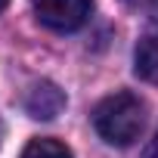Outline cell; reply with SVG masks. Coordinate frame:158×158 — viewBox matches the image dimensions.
<instances>
[{"instance_id": "obj_9", "label": "cell", "mask_w": 158, "mask_h": 158, "mask_svg": "<svg viewBox=\"0 0 158 158\" xmlns=\"http://www.w3.org/2000/svg\"><path fill=\"white\" fill-rule=\"evenodd\" d=\"M6 3H10V0H0V10H3V6H6Z\"/></svg>"}, {"instance_id": "obj_8", "label": "cell", "mask_w": 158, "mask_h": 158, "mask_svg": "<svg viewBox=\"0 0 158 158\" xmlns=\"http://www.w3.org/2000/svg\"><path fill=\"white\" fill-rule=\"evenodd\" d=\"M0 146H3V121H0Z\"/></svg>"}, {"instance_id": "obj_5", "label": "cell", "mask_w": 158, "mask_h": 158, "mask_svg": "<svg viewBox=\"0 0 158 158\" xmlns=\"http://www.w3.org/2000/svg\"><path fill=\"white\" fill-rule=\"evenodd\" d=\"M22 158H74L71 149L59 139H50V136H40V139H31L22 152Z\"/></svg>"}, {"instance_id": "obj_1", "label": "cell", "mask_w": 158, "mask_h": 158, "mask_svg": "<svg viewBox=\"0 0 158 158\" xmlns=\"http://www.w3.org/2000/svg\"><path fill=\"white\" fill-rule=\"evenodd\" d=\"M143 124L146 106L130 90H118L93 109V127L109 146H130L133 139H139Z\"/></svg>"}, {"instance_id": "obj_2", "label": "cell", "mask_w": 158, "mask_h": 158, "mask_svg": "<svg viewBox=\"0 0 158 158\" xmlns=\"http://www.w3.org/2000/svg\"><path fill=\"white\" fill-rule=\"evenodd\" d=\"M93 10V0H34V16L50 31L68 34L84 28Z\"/></svg>"}, {"instance_id": "obj_4", "label": "cell", "mask_w": 158, "mask_h": 158, "mask_svg": "<svg viewBox=\"0 0 158 158\" xmlns=\"http://www.w3.org/2000/svg\"><path fill=\"white\" fill-rule=\"evenodd\" d=\"M133 71L149 84H158V34H149L136 44L133 53Z\"/></svg>"}, {"instance_id": "obj_3", "label": "cell", "mask_w": 158, "mask_h": 158, "mask_svg": "<svg viewBox=\"0 0 158 158\" xmlns=\"http://www.w3.org/2000/svg\"><path fill=\"white\" fill-rule=\"evenodd\" d=\"M62 109H65V93L53 81H37L25 93V112L37 121H53Z\"/></svg>"}, {"instance_id": "obj_6", "label": "cell", "mask_w": 158, "mask_h": 158, "mask_svg": "<svg viewBox=\"0 0 158 158\" xmlns=\"http://www.w3.org/2000/svg\"><path fill=\"white\" fill-rule=\"evenodd\" d=\"M143 158H158V130H155V136L149 139V146H146V152H143Z\"/></svg>"}, {"instance_id": "obj_7", "label": "cell", "mask_w": 158, "mask_h": 158, "mask_svg": "<svg viewBox=\"0 0 158 158\" xmlns=\"http://www.w3.org/2000/svg\"><path fill=\"white\" fill-rule=\"evenodd\" d=\"M127 6H152V3H158V0H124Z\"/></svg>"}]
</instances>
